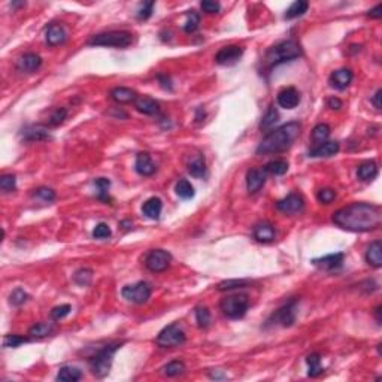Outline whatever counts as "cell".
<instances>
[{"label":"cell","mask_w":382,"mask_h":382,"mask_svg":"<svg viewBox=\"0 0 382 382\" xmlns=\"http://www.w3.org/2000/svg\"><path fill=\"white\" fill-rule=\"evenodd\" d=\"M68 118V109L66 108H57L52 111V114L48 118V124L52 125V127H57L60 124H63L65 120Z\"/></svg>","instance_id":"obj_43"},{"label":"cell","mask_w":382,"mask_h":382,"mask_svg":"<svg viewBox=\"0 0 382 382\" xmlns=\"http://www.w3.org/2000/svg\"><path fill=\"white\" fill-rule=\"evenodd\" d=\"M249 308V299L246 294H230L226 295L220 302V309L230 320H239L245 316Z\"/></svg>","instance_id":"obj_6"},{"label":"cell","mask_w":382,"mask_h":382,"mask_svg":"<svg viewBox=\"0 0 382 382\" xmlns=\"http://www.w3.org/2000/svg\"><path fill=\"white\" fill-rule=\"evenodd\" d=\"M94 187L97 190V197L100 200H103V202L109 200V197H108V191H109V187H111V181L109 179H106V178H97L94 181Z\"/></svg>","instance_id":"obj_41"},{"label":"cell","mask_w":382,"mask_h":382,"mask_svg":"<svg viewBox=\"0 0 382 382\" xmlns=\"http://www.w3.org/2000/svg\"><path fill=\"white\" fill-rule=\"evenodd\" d=\"M135 171L140 176H151V175L156 174L157 166L148 153H140V154H138L136 161H135Z\"/></svg>","instance_id":"obj_18"},{"label":"cell","mask_w":382,"mask_h":382,"mask_svg":"<svg viewBox=\"0 0 382 382\" xmlns=\"http://www.w3.org/2000/svg\"><path fill=\"white\" fill-rule=\"evenodd\" d=\"M302 54H303V51H302V47L299 42H295L293 39L282 40L267 50L264 58H263V65L266 69H272V68L279 66L282 63L293 61L295 58L302 57Z\"/></svg>","instance_id":"obj_3"},{"label":"cell","mask_w":382,"mask_h":382,"mask_svg":"<svg viewBox=\"0 0 382 382\" xmlns=\"http://www.w3.org/2000/svg\"><path fill=\"white\" fill-rule=\"evenodd\" d=\"M17 188V178L15 175H2L0 178V190L3 193H12Z\"/></svg>","instance_id":"obj_44"},{"label":"cell","mask_w":382,"mask_h":382,"mask_svg":"<svg viewBox=\"0 0 382 382\" xmlns=\"http://www.w3.org/2000/svg\"><path fill=\"white\" fill-rule=\"evenodd\" d=\"M200 8H202L203 12H206V14H218L220 9H221V6H220L218 2H209V0L202 2V3H200Z\"/></svg>","instance_id":"obj_52"},{"label":"cell","mask_w":382,"mask_h":382,"mask_svg":"<svg viewBox=\"0 0 382 382\" xmlns=\"http://www.w3.org/2000/svg\"><path fill=\"white\" fill-rule=\"evenodd\" d=\"M72 311V306L70 305H60V306H55L51 311V318L54 321H60L63 320L65 316H68Z\"/></svg>","instance_id":"obj_49"},{"label":"cell","mask_w":382,"mask_h":382,"mask_svg":"<svg viewBox=\"0 0 382 382\" xmlns=\"http://www.w3.org/2000/svg\"><path fill=\"white\" fill-rule=\"evenodd\" d=\"M266 182V172L261 169H251L246 174V190L249 194H256L261 190Z\"/></svg>","instance_id":"obj_19"},{"label":"cell","mask_w":382,"mask_h":382,"mask_svg":"<svg viewBox=\"0 0 382 382\" xmlns=\"http://www.w3.org/2000/svg\"><path fill=\"white\" fill-rule=\"evenodd\" d=\"M160 372L164 375V376H169V378H174V376H178V375H182L185 372V365L179 360H175V362H171L166 366H163L160 369Z\"/></svg>","instance_id":"obj_35"},{"label":"cell","mask_w":382,"mask_h":382,"mask_svg":"<svg viewBox=\"0 0 382 382\" xmlns=\"http://www.w3.org/2000/svg\"><path fill=\"white\" fill-rule=\"evenodd\" d=\"M151 293H153V287L145 281H139V282L132 284V285H125L121 290L122 297L127 302L135 303V305L146 303L151 297Z\"/></svg>","instance_id":"obj_8"},{"label":"cell","mask_w":382,"mask_h":382,"mask_svg":"<svg viewBox=\"0 0 382 382\" xmlns=\"http://www.w3.org/2000/svg\"><path fill=\"white\" fill-rule=\"evenodd\" d=\"M111 235H112L111 227L108 226L106 223H99L93 230V238L94 239H108V238H111Z\"/></svg>","instance_id":"obj_48"},{"label":"cell","mask_w":382,"mask_h":382,"mask_svg":"<svg viewBox=\"0 0 382 382\" xmlns=\"http://www.w3.org/2000/svg\"><path fill=\"white\" fill-rule=\"evenodd\" d=\"M252 236L257 242L260 243H270L275 241V236H277V230L273 224H270L269 221H263L260 224L254 227V231H252Z\"/></svg>","instance_id":"obj_17"},{"label":"cell","mask_w":382,"mask_h":382,"mask_svg":"<svg viewBox=\"0 0 382 382\" xmlns=\"http://www.w3.org/2000/svg\"><path fill=\"white\" fill-rule=\"evenodd\" d=\"M23 138L26 140H45L50 138V132L42 124H32L23 129Z\"/></svg>","instance_id":"obj_23"},{"label":"cell","mask_w":382,"mask_h":382,"mask_svg":"<svg viewBox=\"0 0 382 382\" xmlns=\"http://www.w3.org/2000/svg\"><path fill=\"white\" fill-rule=\"evenodd\" d=\"M278 118H279V114H278V111L273 108V106H270V109L266 112V115L261 118V122H260V129L261 130H269V129H272L275 124H277V121H278Z\"/></svg>","instance_id":"obj_39"},{"label":"cell","mask_w":382,"mask_h":382,"mask_svg":"<svg viewBox=\"0 0 382 382\" xmlns=\"http://www.w3.org/2000/svg\"><path fill=\"white\" fill-rule=\"evenodd\" d=\"M249 285L248 281L245 279H227L223 281L217 285L218 291H231V290H238V288H246Z\"/></svg>","instance_id":"obj_37"},{"label":"cell","mask_w":382,"mask_h":382,"mask_svg":"<svg viewBox=\"0 0 382 382\" xmlns=\"http://www.w3.org/2000/svg\"><path fill=\"white\" fill-rule=\"evenodd\" d=\"M188 172L194 178H203L206 175V161L203 156H197L190 164H188Z\"/></svg>","instance_id":"obj_33"},{"label":"cell","mask_w":382,"mask_h":382,"mask_svg":"<svg viewBox=\"0 0 382 382\" xmlns=\"http://www.w3.org/2000/svg\"><path fill=\"white\" fill-rule=\"evenodd\" d=\"M81 378H82V372L78 367H73V366H63L58 370L57 376H55L57 381L61 382H76L79 381Z\"/></svg>","instance_id":"obj_28"},{"label":"cell","mask_w":382,"mask_h":382,"mask_svg":"<svg viewBox=\"0 0 382 382\" xmlns=\"http://www.w3.org/2000/svg\"><path fill=\"white\" fill-rule=\"evenodd\" d=\"M354 79V73L351 69L334 70L330 75V86L337 90H345Z\"/></svg>","instance_id":"obj_21"},{"label":"cell","mask_w":382,"mask_h":382,"mask_svg":"<svg viewBox=\"0 0 382 382\" xmlns=\"http://www.w3.org/2000/svg\"><path fill=\"white\" fill-rule=\"evenodd\" d=\"M175 191L184 200H188V199L194 197V187L191 185V182L187 181V179H179L176 182V185H175Z\"/></svg>","instance_id":"obj_36"},{"label":"cell","mask_w":382,"mask_h":382,"mask_svg":"<svg viewBox=\"0 0 382 382\" xmlns=\"http://www.w3.org/2000/svg\"><path fill=\"white\" fill-rule=\"evenodd\" d=\"M111 97L114 102L117 103L124 104V103H132L138 99V94L135 90L127 87H117L114 90H111Z\"/></svg>","instance_id":"obj_25"},{"label":"cell","mask_w":382,"mask_h":382,"mask_svg":"<svg viewBox=\"0 0 382 382\" xmlns=\"http://www.w3.org/2000/svg\"><path fill=\"white\" fill-rule=\"evenodd\" d=\"M376 321H378V324H381V306L376 308Z\"/></svg>","instance_id":"obj_57"},{"label":"cell","mask_w":382,"mask_h":382,"mask_svg":"<svg viewBox=\"0 0 382 382\" xmlns=\"http://www.w3.org/2000/svg\"><path fill=\"white\" fill-rule=\"evenodd\" d=\"M277 208L282 214H285V215H295V214L303 212V209H305V200H303L302 196H299L295 193H291L287 197H284L282 200L277 202Z\"/></svg>","instance_id":"obj_11"},{"label":"cell","mask_w":382,"mask_h":382,"mask_svg":"<svg viewBox=\"0 0 382 382\" xmlns=\"http://www.w3.org/2000/svg\"><path fill=\"white\" fill-rule=\"evenodd\" d=\"M333 223L337 227L354 231L365 233L376 230L382 224V209L373 203H351L348 206L337 209L333 217Z\"/></svg>","instance_id":"obj_1"},{"label":"cell","mask_w":382,"mask_h":382,"mask_svg":"<svg viewBox=\"0 0 382 382\" xmlns=\"http://www.w3.org/2000/svg\"><path fill=\"white\" fill-rule=\"evenodd\" d=\"M133 42V35L124 30H114V32H104L94 35L88 45L91 47H114V48H127Z\"/></svg>","instance_id":"obj_5"},{"label":"cell","mask_w":382,"mask_h":382,"mask_svg":"<svg viewBox=\"0 0 382 382\" xmlns=\"http://www.w3.org/2000/svg\"><path fill=\"white\" fill-rule=\"evenodd\" d=\"M91 278H93V270L91 269H79L73 275V281L81 287H87L88 284L91 282Z\"/></svg>","instance_id":"obj_45"},{"label":"cell","mask_w":382,"mask_h":382,"mask_svg":"<svg viewBox=\"0 0 382 382\" xmlns=\"http://www.w3.org/2000/svg\"><path fill=\"white\" fill-rule=\"evenodd\" d=\"M196 321H197L200 329H206V327L210 326L212 316H210V311L206 306H197L196 308Z\"/></svg>","instance_id":"obj_38"},{"label":"cell","mask_w":382,"mask_h":382,"mask_svg":"<svg viewBox=\"0 0 382 382\" xmlns=\"http://www.w3.org/2000/svg\"><path fill=\"white\" fill-rule=\"evenodd\" d=\"M297 300L293 299L290 302H287L284 306H281L277 312L273 313L267 324H272V326H282V327H290L293 326L295 321V316H297Z\"/></svg>","instance_id":"obj_9"},{"label":"cell","mask_w":382,"mask_h":382,"mask_svg":"<svg viewBox=\"0 0 382 382\" xmlns=\"http://www.w3.org/2000/svg\"><path fill=\"white\" fill-rule=\"evenodd\" d=\"M341 150V145L339 142H330V140H326L320 145H315L313 148H311L309 151V157H331L334 154H337Z\"/></svg>","instance_id":"obj_22"},{"label":"cell","mask_w":382,"mask_h":382,"mask_svg":"<svg viewBox=\"0 0 382 382\" xmlns=\"http://www.w3.org/2000/svg\"><path fill=\"white\" fill-rule=\"evenodd\" d=\"M327 104H329V108H330V109H336V111H339V109L342 108V100H341V99H337V97H330V99H329V102H327Z\"/></svg>","instance_id":"obj_53"},{"label":"cell","mask_w":382,"mask_h":382,"mask_svg":"<svg viewBox=\"0 0 382 382\" xmlns=\"http://www.w3.org/2000/svg\"><path fill=\"white\" fill-rule=\"evenodd\" d=\"M306 365H308V375L311 378H316L324 372V369L321 366V357L316 352H313V354L306 357Z\"/></svg>","instance_id":"obj_29"},{"label":"cell","mask_w":382,"mask_h":382,"mask_svg":"<svg viewBox=\"0 0 382 382\" xmlns=\"http://www.w3.org/2000/svg\"><path fill=\"white\" fill-rule=\"evenodd\" d=\"M381 97H382V90H378L376 93H375V96L372 97V103L373 106L376 108V109H381Z\"/></svg>","instance_id":"obj_54"},{"label":"cell","mask_w":382,"mask_h":382,"mask_svg":"<svg viewBox=\"0 0 382 382\" xmlns=\"http://www.w3.org/2000/svg\"><path fill=\"white\" fill-rule=\"evenodd\" d=\"M120 348H121L120 342H109L100 349H97L96 354H93L88 360L91 373L97 378H104L109 373L114 363V355Z\"/></svg>","instance_id":"obj_4"},{"label":"cell","mask_w":382,"mask_h":382,"mask_svg":"<svg viewBox=\"0 0 382 382\" xmlns=\"http://www.w3.org/2000/svg\"><path fill=\"white\" fill-rule=\"evenodd\" d=\"M266 174H272L275 175V176H281V175L287 174V171H288V163L285 161V160H272V161H269L266 166H264V169H263Z\"/></svg>","instance_id":"obj_34"},{"label":"cell","mask_w":382,"mask_h":382,"mask_svg":"<svg viewBox=\"0 0 382 382\" xmlns=\"http://www.w3.org/2000/svg\"><path fill=\"white\" fill-rule=\"evenodd\" d=\"M42 66V58L35 52H26L17 60V69L21 73H33Z\"/></svg>","instance_id":"obj_13"},{"label":"cell","mask_w":382,"mask_h":382,"mask_svg":"<svg viewBox=\"0 0 382 382\" xmlns=\"http://www.w3.org/2000/svg\"><path fill=\"white\" fill-rule=\"evenodd\" d=\"M243 55V48L239 45H227L223 47L220 51L215 54V61L218 65H233L238 60H241V57Z\"/></svg>","instance_id":"obj_12"},{"label":"cell","mask_w":382,"mask_h":382,"mask_svg":"<svg viewBox=\"0 0 382 382\" xmlns=\"http://www.w3.org/2000/svg\"><path fill=\"white\" fill-rule=\"evenodd\" d=\"M135 108L143 115H156L160 112V103L150 96H138L135 100Z\"/></svg>","instance_id":"obj_20"},{"label":"cell","mask_w":382,"mask_h":382,"mask_svg":"<svg viewBox=\"0 0 382 382\" xmlns=\"http://www.w3.org/2000/svg\"><path fill=\"white\" fill-rule=\"evenodd\" d=\"M33 197L39 199L44 203H51L55 200V191L48 188V187H39L33 191Z\"/></svg>","instance_id":"obj_42"},{"label":"cell","mask_w":382,"mask_h":382,"mask_svg":"<svg viewBox=\"0 0 382 382\" xmlns=\"http://www.w3.org/2000/svg\"><path fill=\"white\" fill-rule=\"evenodd\" d=\"M278 104L284 109H294L300 103V93L294 87L282 88L278 93Z\"/></svg>","instance_id":"obj_16"},{"label":"cell","mask_w":382,"mask_h":382,"mask_svg":"<svg viewBox=\"0 0 382 382\" xmlns=\"http://www.w3.org/2000/svg\"><path fill=\"white\" fill-rule=\"evenodd\" d=\"M161 209H163V202L158 199V197H150L143 206H142V212L145 217H148L150 220H158L160 218V214H161Z\"/></svg>","instance_id":"obj_26"},{"label":"cell","mask_w":382,"mask_h":382,"mask_svg":"<svg viewBox=\"0 0 382 382\" xmlns=\"http://www.w3.org/2000/svg\"><path fill=\"white\" fill-rule=\"evenodd\" d=\"M334 197H336V193L331 190V188H323V190L318 191V194H316L318 202H320V203H324V205L331 203V202L334 200Z\"/></svg>","instance_id":"obj_51"},{"label":"cell","mask_w":382,"mask_h":382,"mask_svg":"<svg viewBox=\"0 0 382 382\" xmlns=\"http://www.w3.org/2000/svg\"><path fill=\"white\" fill-rule=\"evenodd\" d=\"M357 176H358V179L366 181V182L375 179L378 176V164L372 160L362 163L357 169Z\"/></svg>","instance_id":"obj_27"},{"label":"cell","mask_w":382,"mask_h":382,"mask_svg":"<svg viewBox=\"0 0 382 382\" xmlns=\"http://www.w3.org/2000/svg\"><path fill=\"white\" fill-rule=\"evenodd\" d=\"M54 333V326L50 324V323H37L33 327H30L29 330V336L32 339H42V337H47Z\"/></svg>","instance_id":"obj_30"},{"label":"cell","mask_w":382,"mask_h":382,"mask_svg":"<svg viewBox=\"0 0 382 382\" xmlns=\"http://www.w3.org/2000/svg\"><path fill=\"white\" fill-rule=\"evenodd\" d=\"M45 39H47V44L51 45V47H58L61 44L66 42L68 39V32L65 29L63 24L60 23H52L47 27V32H45Z\"/></svg>","instance_id":"obj_14"},{"label":"cell","mask_w":382,"mask_h":382,"mask_svg":"<svg viewBox=\"0 0 382 382\" xmlns=\"http://www.w3.org/2000/svg\"><path fill=\"white\" fill-rule=\"evenodd\" d=\"M156 3L154 2H143L138 9V18L139 19H148L153 15V9H154Z\"/></svg>","instance_id":"obj_50"},{"label":"cell","mask_w":382,"mask_h":382,"mask_svg":"<svg viewBox=\"0 0 382 382\" xmlns=\"http://www.w3.org/2000/svg\"><path fill=\"white\" fill-rule=\"evenodd\" d=\"M158 81L161 82V86L164 88H172V86H171V79L167 78V76H164V75H158Z\"/></svg>","instance_id":"obj_56"},{"label":"cell","mask_w":382,"mask_h":382,"mask_svg":"<svg viewBox=\"0 0 382 382\" xmlns=\"http://www.w3.org/2000/svg\"><path fill=\"white\" fill-rule=\"evenodd\" d=\"M27 299H29V295L27 293L23 290V288H15L11 295H9V302H11V305H14V306H21V305H24L26 302H27Z\"/></svg>","instance_id":"obj_47"},{"label":"cell","mask_w":382,"mask_h":382,"mask_svg":"<svg viewBox=\"0 0 382 382\" xmlns=\"http://www.w3.org/2000/svg\"><path fill=\"white\" fill-rule=\"evenodd\" d=\"M308 8H309V3H308V2H305V0H297V2H294V3L285 11L284 18H285V19H294V18L297 17H302V15L308 11Z\"/></svg>","instance_id":"obj_31"},{"label":"cell","mask_w":382,"mask_h":382,"mask_svg":"<svg viewBox=\"0 0 382 382\" xmlns=\"http://www.w3.org/2000/svg\"><path fill=\"white\" fill-rule=\"evenodd\" d=\"M32 337H24V336H18V334H6L3 337V347L5 348H18L23 344H27L30 342Z\"/></svg>","instance_id":"obj_40"},{"label":"cell","mask_w":382,"mask_h":382,"mask_svg":"<svg viewBox=\"0 0 382 382\" xmlns=\"http://www.w3.org/2000/svg\"><path fill=\"white\" fill-rule=\"evenodd\" d=\"M172 261V256L164 251V249H153L148 252L146 259H145V266L148 270L154 272V273H160L164 272Z\"/></svg>","instance_id":"obj_10"},{"label":"cell","mask_w":382,"mask_h":382,"mask_svg":"<svg viewBox=\"0 0 382 382\" xmlns=\"http://www.w3.org/2000/svg\"><path fill=\"white\" fill-rule=\"evenodd\" d=\"M199 24H200V17L196 11H190L187 14V21L184 24V30L187 33H194L197 29H199Z\"/></svg>","instance_id":"obj_46"},{"label":"cell","mask_w":382,"mask_h":382,"mask_svg":"<svg viewBox=\"0 0 382 382\" xmlns=\"http://www.w3.org/2000/svg\"><path fill=\"white\" fill-rule=\"evenodd\" d=\"M330 125H327V124H324V122L315 125L312 130V135H311L312 142L315 145H320V143L326 142V140L329 139V136H330Z\"/></svg>","instance_id":"obj_32"},{"label":"cell","mask_w":382,"mask_h":382,"mask_svg":"<svg viewBox=\"0 0 382 382\" xmlns=\"http://www.w3.org/2000/svg\"><path fill=\"white\" fill-rule=\"evenodd\" d=\"M381 11H382L381 5H376L373 9H370V11H369V14H367V15H369L370 18H381L382 17Z\"/></svg>","instance_id":"obj_55"},{"label":"cell","mask_w":382,"mask_h":382,"mask_svg":"<svg viewBox=\"0 0 382 382\" xmlns=\"http://www.w3.org/2000/svg\"><path fill=\"white\" fill-rule=\"evenodd\" d=\"M344 252H336V254H329V256H324L321 259H315L312 260V263L315 266H318L320 269L323 270H327V272H333V270H337L342 267L344 264Z\"/></svg>","instance_id":"obj_15"},{"label":"cell","mask_w":382,"mask_h":382,"mask_svg":"<svg viewBox=\"0 0 382 382\" xmlns=\"http://www.w3.org/2000/svg\"><path fill=\"white\" fill-rule=\"evenodd\" d=\"M302 125L300 122L291 121L272 130L266 138L261 140L257 153L259 154H278L290 150L295 139L300 136Z\"/></svg>","instance_id":"obj_2"},{"label":"cell","mask_w":382,"mask_h":382,"mask_svg":"<svg viewBox=\"0 0 382 382\" xmlns=\"http://www.w3.org/2000/svg\"><path fill=\"white\" fill-rule=\"evenodd\" d=\"M187 341V334L184 329L178 324H169L158 333L156 342L160 348H176L184 345Z\"/></svg>","instance_id":"obj_7"},{"label":"cell","mask_w":382,"mask_h":382,"mask_svg":"<svg viewBox=\"0 0 382 382\" xmlns=\"http://www.w3.org/2000/svg\"><path fill=\"white\" fill-rule=\"evenodd\" d=\"M366 261L375 267L379 269L382 266V243L381 241H375L369 245L367 251H366Z\"/></svg>","instance_id":"obj_24"}]
</instances>
